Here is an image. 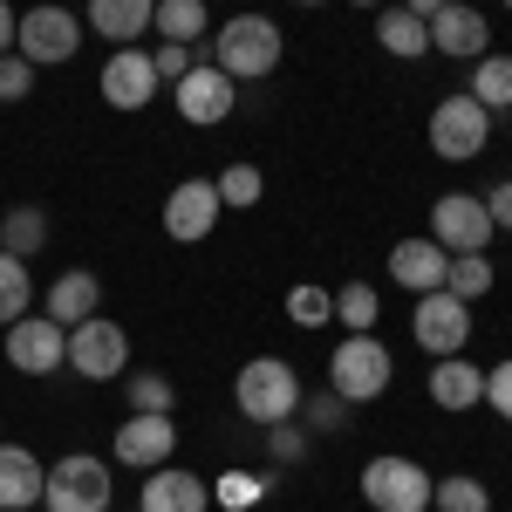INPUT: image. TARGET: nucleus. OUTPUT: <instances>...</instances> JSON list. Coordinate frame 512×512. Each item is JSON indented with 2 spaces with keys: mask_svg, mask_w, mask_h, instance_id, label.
I'll return each mask as SVG.
<instances>
[{
  "mask_svg": "<svg viewBox=\"0 0 512 512\" xmlns=\"http://www.w3.org/2000/svg\"><path fill=\"white\" fill-rule=\"evenodd\" d=\"M280 55H287V35L274 28V14H233V21H219V35L198 41V62L226 69L233 82H260V76H274Z\"/></svg>",
  "mask_w": 512,
  "mask_h": 512,
  "instance_id": "1",
  "label": "nucleus"
},
{
  "mask_svg": "<svg viewBox=\"0 0 512 512\" xmlns=\"http://www.w3.org/2000/svg\"><path fill=\"white\" fill-rule=\"evenodd\" d=\"M233 403H239V417L246 424H287L294 410H301V376H294V362L287 355H253L246 369H239V383H233Z\"/></svg>",
  "mask_w": 512,
  "mask_h": 512,
  "instance_id": "2",
  "label": "nucleus"
},
{
  "mask_svg": "<svg viewBox=\"0 0 512 512\" xmlns=\"http://www.w3.org/2000/svg\"><path fill=\"white\" fill-rule=\"evenodd\" d=\"M41 506L48 512H117V478H110L103 458L69 451V458H55L48 478H41Z\"/></svg>",
  "mask_w": 512,
  "mask_h": 512,
  "instance_id": "3",
  "label": "nucleus"
},
{
  "mask_svg": "<svg viewBox=\"0 0 512 512\" xmlns=\"http://www.w3.org/2000/svg\"><path fill=\"white\" fill-rule=\"evenodd\" d=\"M396 383V355L383 335H342L328 355V390L349 396V403H376Z\"/></svg>",
  "mask_w": 512,
  "mask_h": 512,
  "instance_id": "4",
  "label": "nucleus"
},
{
  "mask_svg": "<svg viewBox=\"0 0 512 512\" xmlns=\"http://www.w3.org/2000/svg\"><path fill=\"white\" fill-rule=\"evenodd\" d=\"M431 485L437 478L417 458H403V451H383V458L362 465V499H369V512H431Z\"/></svg>",
  "mask_w": 512,
  "mask_h": 512,
  "instance_id": "5",
  "label": "nucleus"
},
{
  "mask_svg": "<svg viewBox=\"0 0 512 512\" xmlns=\"http://www.w3.org/2000/svg\"><path fill=\"white\" fill-rule=\"evenodd\" d=\"M14 48H21L35 69H62V62H76V55H82V21L69 14V7L41 0V7H28V14H21Z\"/></svg>",
  "mask_w": 512,
  "mask_h": 512,
  "instance_id": "6",
  "label": "nucleus"
},
{
  "mask_svg": "<svg viewBox=\"0 0 512 512\" xmlns=\"http://www.w3.org/2000/svg\"><path fill=\"white\" fill-rule=\"evenodd\" d=\"M69 369L82 383H117L130 376V335H123L110 315H89L69 328Z\"/></svg>",
  "mask_w": 512,
  "mask_h": 512,
  "instance_id": "7",
  "label": "nucleus"
},
{
  "mask_svg": "<svg viewBox=\"0 0 512 512\" xmlns=\"http://www.w3.org/2000/svg\"><path fill=\"white\" fill-rule=\"evenodd\" d=\"M492 144V110L478 96H444L431 110V151L444 164H472Z\"/></svg>",
  "mask_w": 512,
  "mask_h": 512,
  "instance_id": "8",
  "label": "nucleus"
},
{
  "mask_svg": "<svg viewBox=\"0 0 512 512\" xmlns=\"http://www.w3.org/2000/svg\"><path fill=\"white\" fill-rule=\"evenodd\" d=\"M410 335H417V349L431 355H465L472 342V301H458V294H417V308H410Z\"/></svg>",
  "mask_w": 512,
  "mask_h": 512,
  "instance_id": "9",
  "label": "nucleus"
},
{
  "mask_svg": "<svg viewBox=\"0 0 512 512\" xmlns=\"http://www.w3.org/2000/svg\"><path fill=\"white\" fill-rule=\"evenodd\" d=\"M7 369H21V376H55V369H69V328L48 321V315L7 321Z\"/></svg>",
  "mask_w": 512,
  "mask_h": 512,
  "instance_id": "10",
  "label": "nucleus"
},
{
  "mask_svg": "<svg viewBox=\"0 0 512 512\" xmlns=\"http://www.w3.org/2000/svg\"><path fill=\"white\" fill-rule=\"evenodd\" d=\"M431 239L444 253H485V246H492V212H485V198L444 192L431 205Z\"/></svg>",
  "mask_w": 512,
  "mask_h": 512,
  "instance_id": "11",
  "label": "nucleus"
},
{
  "mask_svg": "<svg viewBox=\"0 0 512 512\" xmlns=\"http://www.w3.org/2000/svg\"><path fill=\"white\" fill-rule=\"evenodd\" d=\"M96 89H103V103L110 110H123V117H137L151 96H158V62H151V48H117L110 62H103V76H96Z\"/></svg>",
  "mask_w": 512,
  "mask_h": 512,
  "instance_id": "12",
  "label": "nucleus"
},
{
  "mask_svg": "<svg viewBox=\"0 0 512 512\" xmlns=\"http://www.w3.org/2000/svg\"><path fill=\"white\" fill-rule=\"evenodd\" d=\"M171 451H178V424L144 417V410H130L117 424V437H110V458L130 465V472H158V465H171Z\"/></svg>",
  "mask_w": 512,
  "mask_h": 512,
  "instance_id": "13",
  "label": "nucleus"
},
{
  "mask_svg": "<svg viewBox=\"0 0 512 512\" xmlns=\"http://www.w3.org/2000/svg\"><path fill=\"white\" fill-rule=\"evenodd\" d=\"M219 185L212 178H185V185H171L164 192V239H178V246H198V239L219 226Z\"/></svg>",
  "mask_w": 512,
  "mask_h": 512,
  "instance_id": "14",
  "label": "nucleus"
},
{
  "mask_svg": "<svg viewBox=\"0 0 512 512\" xmlns=\"http://www.w3.org/2000/svg\"><path fill=\"white\" fill-rule=\"evenodd\" d=\"M171 89H178V96H171V103H178V117L198 123V130H212V123H226L239 110V82L226 76V69H212V62H198L192 76L171 82Z\"/></svg>",
  "mask_w": 512,
  "mask_h": 512,
  "instance_id": "15",
  "label": "nucleus"
},
{
  "mask_svg": "<svg viewBox=\"0 0 512 512\" xmlns=\"http://www.w3.org/2000/svg\"><path fill=\"white\" fill-rule=\"evenodd\" d=\"M431 48L451 62H478V55H492V21L465 0H444L431 14Z\"/></svg>",
  "mask_w": 512,
  "mask_h": 512,
  "instance_id": "16",
  "label": "nucleus"
},
{
  "mask_svg": "<svg viewBox=\"0 0 512 512\" xmlns=\"http://www.w3.org/2000/svg\"><path fill=\"white\" fill-rule=\"evenodd\" d=\"M137 512H212V485L185 465H158V472H144Z\"/></svg>",
  "mask_w": 512,
  "mask_h": 512,
  "instance_id": "17",
  "label": "nucleus"
},
{
  "mask_svg": "<svg viewBox=\"0 0 512 512\" xmlns=\"http://www.w3.org/2000/svg\"><path fill=\"white\" fill-rule=\"evenodd\" d=\"M444 267H451V253H444L431 233L424 239H396L390 246V280L410 287V294H437V287H444Z\"/></svg>",
  "mask_w": 512,
  "mask_h": 512,
  "instance_id": "18",
  "label": "nucleus"
},
{
  "mask_svg": "<svg viewBox=\"0 0 512 512\" xmlns=\"http://www.w3.org/2000/svg\"><path fill=\"white\" fill-rule=\"evenodd\" d=\"M41 478H48V465H41L35 451L0 437V512H35L41 506Z\"/></svg>",
  "mask_w": 512,
  "mask_h": 512,
  "instance_id": "19",
  "label": "nucleus"
},
{
  "mask_svg": "<svg viewBox=\"0 0 512 512\" xmlns=\"http://www.w3.org/2000/svg\"><path fill=\"white\" fill-rule=\"evenodd\" d=\"M41 301H48V321H62V328H76V321H89V315H103V280L96 274H55L48 280V294H41Z\"/></svg>",
  "mask_w": 512,
  "mask_h": 512,
  "instance_id": "20",
  "label": "nucleus"
},
{
  "mask_svg": "<svg viewBox=\"0 0 512 512\" xmlns=\"http://www.w3.org/2000/svg\"><path fill=\"white\" fill-rule=\"evenodd\" d=\"M431 403H437V410H478V403H485V369L465 362V355H437Z\"/></svg>",
  "mask_w": 512,
  "mask_h": 512,
  "instance_id": "21",
  "label": "nucleus"
},
{
  "mask_svg": "<svg viewBox=\"0 0 512 512\" xmlns=\"http://www.w3.org/2000/svg\"><path fill=\"white\" fill-rule=\"evenodd\" d=\"M151 14H158V0H89V28L103 41H123V48L151 35Z\"/></svg>",
  "mask_w": 512,
  "mask_h": 512,
  "instance_id": "22",
  "label": "nucleus"
},
{
  "mask_svg": "<svg viewBox=\"0 0 512 512\" xmlns=\"http://www.w3.org/2000/svg\"><path fill=\"white\" fill-rule=\"evenodd\" d=\"M376 41L396 62H417V55H431V21H417L410 7H376Z\"/></svg>",
  "mask_w": 512,
  "mask_h": 512,
  "instance_id": "23",
  "label": "nucleus"
},
{
  "mask_svg": "<svg viewBox=\"0 0 512 512\" xmlns=\"http://www.w3.org/2000/svg\"><path fill=\"white\" fill-rule=\"evenodd\" d=\"M48 239H55V226H48L41 205H7V212H0V246H7L14 260H35Z\"/></svg>",
  "mask_w": 512,
  "mask_h": 512,
  "instance_id": "24",
  "label": "nucleus"
},
{
  "mask_svg": "<svg viewBox=\"0 0 512 512\" xmlns=\"http://www.w3.org/2000/svg\"><path fill=\"white\" fill-rule=\"evenodd\" d=\"M151 35L158 41H205L212 35V7H205V0H158Z\"/></svg>",
  "mask_w": 512,
  "mask_h": 512,
  "instance_id": "25",
  "label": "nucleus"
},
{
  "mask_svg": "<svg viewBox=\"0 0 512 512\" xmlns=\"http://www.w3.org/2000/svg\"><path fill=\"white\" fill-rule=\"evenodd\" d=\"M465 96H478L492 117H506L512 110V55H478L472 62V89Z\"/></svg>",
  "mask_w": 512,
  "mask_h": 512,
  "instance_id": "26",
  "label": "nucleus"
},
{
  "mask_svg": "<svg viewBox=\"0 0 512 512\" xmlns=\"http://www.w3.org/2000/svg\"><path fill=\"white\" fill-rule=\"evenodd\" d=\"M28 308H35V274H28V260H14V253L0 246V328L21 321Z\"/></svg>",
  "mask_w": 512,
  "mask_h": 512,
  "instance_id": "27",
  "label": "nucleus"
},
{
  "mask_svg": "<svg viewBox=\"0 0 512 512\" xmlns=\"http://www.w3.org/2000/svg\"><path fill=\"white\" fill-rule=\"evenodd\" d=\"M294 417H301V431L308 437H335V431H349V396H335V390H301V410H294Z\"/></svg>",
  "mask_w": 512,
  "mask_h": 512,
  "instance_id": "28",
  "label": "nucleus"
},
{
  "mask_svg": "<svg viewBox=\"0 0 512 512\" xmlns=\"http://www.w3.org/2000/svg\"><path fill=\"white\" fill-rule=\"evenodd\" d=\"M335 321H342L349 335H376V321H383V301H376V287H369V280H349V287L335 294Z\"/></svg>",
  "mask_w": 512,
  "mask_h": 512,
  "instance_id": "29",
  "label": "nucleus"
},
{
  "mask_svg": "<svg viewBox=\"0 0 512 512\" xmlns=\"http://www.w3.org/2000/svg\"><path fill=\"white\" fill-rule=\"evenodd\" d=\"M431 506L437 512H492V492H485V478L472 472H451L431 485Z\"/></svg>",
  "mask_w": 512,
  "mask_h": 512,
  "instance_id": "30",
  "label": "nucleus"
},
{
  "mask_svg": "<svg viewBox=\"0 0 512 512\" xmlns=\"http://www.w3.org/2000/svg\"><path fill=\"white\" fill-rule=\"evenodd\" d=\"M444 294H458V301H485V294H492V260H485V253H451V267H444Z\"/></svg>",
  "mask_w": 512,
  "mask_h": 512,
  "instance_id": "31",
  "label": "nucleus"
},
{
  "mask_svg": "<svg viewBox=\"0 0 512 512\" xmlns=\"http://www.w3.org/2000/svg\"><path fill=\"white\" fill-rule=\"evenodd\" d=\"M123 403L130 410H144V417H171L178 410V390H171V376H123Z\"/></svg>",
  "mask_w": 512,
  "mask_h": 512,
  "instance_id": "32",
  "label": "nucleus"
},
{
  "mask_svg": "<svg viewBox=\"0 0 512 512\" xmlns=\"http://www.w3.org/2000/svg\"><path fill=\"white\" fill-rule=\"evenodd\" d=\"M212 185H219V205H226V212H246V205H260V192H267L260 164H226Z\"/></svg>",
  "mask_w": 512,
  "mask_h": 512,
  "instance_id": "33",
  "label": "nucleus"
},
{
  "mask_svg": "<svg viewBox=\"0 0 512 512\" xmlns=\"http://www.w3.org/2000/svg\"><path fill=\"white\" fill-rule=\"evenodd\" d=\"M287 321H294V328H328V321H335V294H328V287H294V294H287Z\"/></svg>",
  "mask_w": 512,
  "mask_h": 512,
  "instance_id": "34",
  "label": "nucleus"
},
{
  "mask_svg": "<svg viewBox=\"0 0 512 512\" xmlns=\"http://www.w3.org/2000/svg\"><path fill=\"white\" fill-rule=\"evenodd\" d=\"M35 96V62L14 48V55H0V103H28Z\"/></svg>",
  "mask_w": 512,
  "mask_h": 512,
  "instance_id": "35",
  "label": "nucleus"
},
{
  "mask_svg": "<svg viewBox=\"0 0 512 512\" xmlns=\"http://www.w3.org/2000/svg\"><path fill=\"white\" fill-rule=\"evenodd\" d=\"M151 62H158V82H185L198 69V41H158Z\"/></svg>",
  "mask_w": 512,
  "mask_h": 512,
  "instance_id": "36",
  "label": "nucleus"
},
{
  "mask_svg": "<svg viewBox=\"0 0 512 512\" xmlns=\"http://www.w3.org/2000/svg\"><path fill=\"white\" fill-rule=\"evenodd\" d=\"M267 451H274V465H301L308 458V431L287 417V424H267Z\"/></svg>",
  "mask_w": 512,
  "mask_h": 512,
  "instance_id": "37",
  "label": "nucleus"
},
{
  "mask_svg": "<svg viewBox=\"0 0 512 512\" xmlns=\"http://www.w3.org/2000/svg\"><path fill=\"white\" fill-rule=\"evenodd\" d=\"M485 403H492V410H499V417L512 424V355H506V362H492V369H485Z\"/></svg>",
  "mask_w": 512,
  "mask_h": 512,
  "instance_id": "38",
  "label": "nucleus"
},
{
  "mask_svg": "<svg viewBox=\"0 0 512 512\" xmlns=\"http://www.w3.org/2000/svg\"><path fill=\"white\" fill-rule=\"evenodd\" d=\"M485 212H492V233H512V178H499L485 192Z\"/></svg>",
  "mask_w": 512,
  "mask_h": 512,
  "instance_id": "39",
  "label": "nucleus"
},
{
  "mask_svg": "<svg viewBox=\"0 0 512 512\" xmlns=\"http://www.w3.org/2000/svg\"><path fill=\"white\" fill-rule=\"evenodd\" d=\"M253 499H260V478L233 472V485H226V506H253Z\"/></svg>",
  "mask_w": 512,
  "mask_h": 512,
  "instance_id": "40",
  "label": "nucleus"
},
{
  "mask_svg": "<svg viewBox=\"0 0 512 512\" xmlns=\"http://www.w3.org/2000/svg\"><path fill=\"white\" fill-rule=\"evenodd\" d=\"M14 28H21V14H14V0H0V55H14Z\"/></svg>",
  "mask_w": 512,
  "mask_h": 512,
  "instance_id": "41",
  "label": "nucleus"
},
{
  "mask_svg": "<svg viewBox=\"0 0 512 512\" xmlns=\"http://www.w3.org/2000/svg\"><path fill=\"white\" fill-rule=\"evenodd\" d=\"M396 7H410L417 21H431V14H437V7H444V0H396Z\"/></svg>",
  "mask_w": 512,
  "mask_h": 512,
  "instance_id": "42",
  "label": "nucleus"
},
{
  "mask_svg": "<svg viewBox=\"0 0 512 512\" xmlns=\"http://www.w3.org/2000/svg\"><path fill=\"white\" fill-rule=\"evenodd\" d=\"M349 7H390V0H349Z\"/></svg>",
  "mask_w": 512,
  "mask_h": 512,
  "instance_id": "43",
  "label": "nucleus"
},
{
  "mask_svg": "<svg viewBox=\"0 0 512 512\" xmlns=\"http://www.w3.org/2000/svg\"><path fill=\"white\" fill-rule=\"evenodd\" d=\"M294 7H321V0H294Z\"/></svg>",
  "mask_w": 512,
  "mask_h": 512,
  "instance_id": "44",
  "label": "nucleus"
},
{
  "mask_svg": "<svg viewBox=\"0 0 512 512\" xmlns=\"http://www.w3.org/2000/svg\"><path fill=\"white\" fill-rule=\"evenodd\" d=\"M506 7H512V0H506Z\"/></svg>",
  "mask_w": 512,
  "mask_h": 512,
  "instance_id": "45",
  "label": "nucleus"
}]
</instances>
